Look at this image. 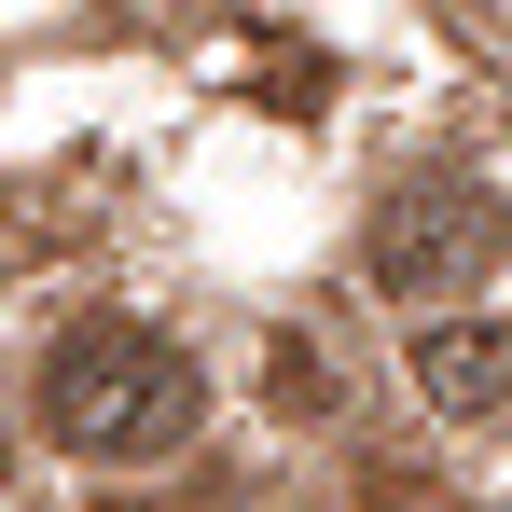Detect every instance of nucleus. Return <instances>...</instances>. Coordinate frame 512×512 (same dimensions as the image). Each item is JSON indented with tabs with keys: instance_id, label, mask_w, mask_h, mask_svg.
<instances>
[{
	"instance_id": "obj_1",
	"label": "nucleus",
	"mask_w": 512,
	"mask_h": 512,
	"mask_svg": "<svg viewBox=\"0 0 512 512\" xmlns=\"http://www.w3.org/2000/svg\"><path fill=\"white\" fill-rule=\"evenodd\" d=\"M208 416V374L180 360L167 333H139V319H84V333L42 360V429L70 443V457H180Z\"/></svg>"
},
{
	"instance_id": "obj_2",
	"label": "nucleus",
	"mask_w": 512,
	"mask_h": 512,
	"mask_svg": "<svg viewBox=\"0 0 512 512\" xmlns=\"http://www.w3.org/2000/svg\"><path fill=\"white\" fill-rule=\"evenodd\" d=\"M485 263H499V208L471 180H416L374 208V291H402V305H457Z\"/></svg>"
},
{
	"instance_id": "obj_3",
	"label": "nucleus",
	"mask_w": 512,
	"mask_h": 512,
	"mask_svg": "<svg viewBox=\"0 0 512 512\" xmlns=\"http://www.w3.org/2000/svg\"><path fill=\"white\" fill-rule=\"evenodd\" d=\"M416 388L443 402V416L499 402V388H512V319H429V333H416Z\"/></svg>"
},
{
	"instance_id": "obj_4",
	"label": "nucleus",
	"mask_w": 512,
	"mask_h": 512,
	"mask_svg": "<svg viewBox=\"0 0 512 512\" xmlns=\"http://www.w3.org/2000/svg\"><path fill=\"white\" fill-rule=\"evenodd\" d=\"M263 360H277V374H263V388H277V416H319V402H346V360H333L319 333H277Z\"/></svg>"
}]
</instances>
